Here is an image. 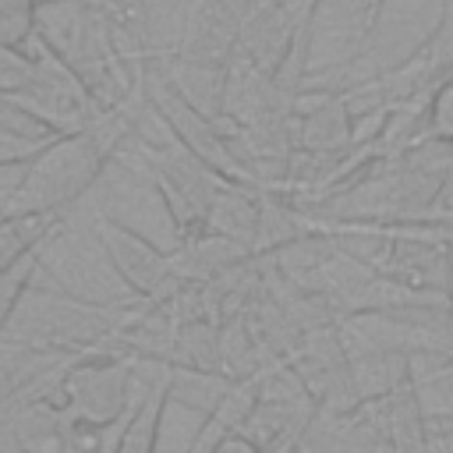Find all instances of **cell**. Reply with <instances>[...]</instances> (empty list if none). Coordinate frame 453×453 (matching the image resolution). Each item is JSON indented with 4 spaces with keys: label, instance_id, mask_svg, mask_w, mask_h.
<instances>
[{
    "label": "cell",
    "instance_id": "5",
    "mask_svg": "<svg viewBox=\"0 0 453 453\" xmlns=\"http://www.w3.org/2000/svg\"><path fill=\"white\" fill-rule=\"evenodd\" d=\"M39 0H0V46H25L35 35Z\"/></svg>",
    "mask_w": 453,
    "mask_h": 453
},
{
    "label": "cell",
    "instance_id": "1",
    "mask_svg": "<svg viewBox=\"0 0 453 453\" xmlns=\"http://www.w3.org/2000/svg\"><path fill=\"white\" fill-rule=\"evenodd\" d=\"M96 234L110 255V262L117 265V273L124 276V283L134 290V294H145V297H166L173 287H177V269H173V258L170 251H159L149 237L106 219L103 212L96 216Z\"/></svg>",
    "mask_w": 453,
    "mask_h": 453
},
{
    "label": "cell",
    "instance_id": "2",
    "mask_svg": "<svg viewBox=\"0 0 453 453\" xmlns=\"http://www.w3.org/2000/svg\"><path fill=\"white\" fill-rule=\"evenodd\" d=\"M99 425L85 418H64L50 403H35L18 418V442L25 453H88L96 439H85V432H96Z\"/></svg>",
    "mask_w": 453,
    "mask_h": 453
},
{
    "label": "cell",
    "instance_id": "3",
    "mask_svg": "<svg viewBox=\"0 0 453 453\" xmlns=\"http://www.w3.org/2000/svg\"><path fill=\"white\" fill-rule=\"evenodd\" d=\"M127 396V372L120 365H88L71 375V400L78 403V418L103 425L117 414Z\"/></svg>",
    "mask_w": 453,
    "mask_h": 453
},
{
    "label": "cell",
    "instance_id": "6",
    "mask_svg": "<svg viewBox=\"0 0 453 453\" xmlns=\"http://www.w3.org/2000/svg\"><path fill=\"white\" fill-rule=\"evenodd\" d=\"M428 127L439 142H449L453 145V81H446L435 96H432V106H428Z\"/></svg>",
    "mask_w": 453,
    "mask_h": 453
},
{
    "label": "cell",
    "instance_id": "4",
    "mask_svg": "<svg viewBox=\"0 0 453 453\" xmlns=\"http://www.w3.org/2000/svg\"><path fill=\"white\" fill-rule=\"evenodd\" d=\"M163 396H166V389H156V393H149V400H142V407L134 411V418H131V425H127V432H124L117 453H149V449H152Z\"/></svg>",
    "mask_w": 453,
    "mask_h": 453
}]
</instances>
